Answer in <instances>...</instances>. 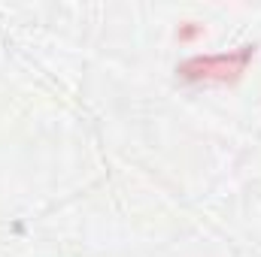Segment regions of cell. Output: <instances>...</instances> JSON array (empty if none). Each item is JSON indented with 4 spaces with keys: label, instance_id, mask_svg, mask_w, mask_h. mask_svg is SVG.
I'll return each mask as SVG.
<instances>
[{
    "label": "cell",
    "instance_id": "2",
    "mask_svg": "<svg viewBox=\"0 0 261 257\" xmlns=\"http://www.w3.org/2000/svg\"><path fill=\"white\" fill-rule=\"evenodd\" d=\"M195 34H200V27H186V30L179 34V40H192Z\"/></svg>",
    "mask_w": 261,
    "mask_h": 257
},
{
    "label": "cell",
    "instance_id": "1",
    "mask_svg": "<svg viewBox=\"0 0 261 257\" xmlns=\"http://www.w3.org/2000/svg\"><path fill=\"white\" fill-rule=\"evenodd\" d=\"M255 58V46H240L237 52L222 55H195L176 67V73L189 82H237Z\"/></svg>",
    "mask_w": 261,
    "mask_h": 257
}]
</instances>
